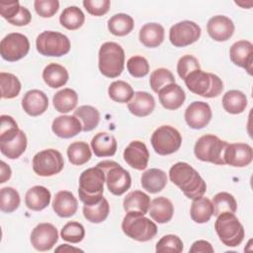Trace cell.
I'll use <instances>...</instances> for the list:
<instances>
[{"label":"cell","mask_w":253,"mask_h":253,"mask_svg":"<svg viewBox=\"0 0 253 253\" xmlns=\"http://www.w3.org/2000/svg\"><path fill=\"white\" fill-rule=\"evenodd\" d=\"M19 1H10V2H0V14L1 16L9 21L14 18L20 11Z\"/></svg>","instance_id":"obj_53"},{"label":"cell","mask_w":253,"mask_h":253,"mask_svg":"<svg viewBox=\"0 0 253 253\" xmlns=\"http://www.w3.org/2000/svg\"><path fill=\"white\" fill-rule=\"evenodd\" d=\"M123 206L126 212L134 211L145 214L149 210L150 198L141 191H132L125 197Z\"/></svg>","instance_id":"obj_31"},{"label":"cell","mask_w":253,"mask_h":253,"mask_svg":"<svg viewBox=\"0 0 253 253\" xmlns=\"http://www.w3.org/2000/svg\"><path fill=\"white\" fill-rule=\"evenodd\" d=\"M110 205L103 197L100 202L94 205H84L83 214L84 217L92 223H100L104 221L109 214Z\"/></svg>","instance_id":"obj_38"},{"label":"cell","mask_w":253,"mask_h":253,"mask_svg":"<svg viewBox=\"0 0 253 253\" xmlns=\"http://www.w3.org/2000/svg\"><path fill=\"white\" fill-rule=\"evenodd\" d=\"M69 78L68 71L65 67L57 63H49L42 71V79L50 88H59L64 86Z\"/></svg>","instance_id":"obj_30"},{"label":"cell","mask_w":253,"mask_h":253,"mask_svg":"<svg viewBox=\"0 0 253 253\" xmlns=\"http://www.w3.org/2000/svg\"><path fill=\"white\" fill-rule=\"evenodd\" d=\"M96 166L100 167L105 174V182L108 190L116 196H121L126 193L130 185L131 178L126 169H124L119 163L111 160H105L99 162Z\"/></svg>","instance_id":"obj_8"},{"label":"cell","mask_w":253,"mask_h":253,"mask_svg":"<svg viewBox=\"0 0 253 253\" xmlns=\"http://www.w3.org/2000/svg\"><path fill=\"white\" fill-rule=\"evenodd\" d=\"M82 125V130L83 131H90L94 129L99 122H100V113L99 111L88 105L80 106L74 111V115Z\"/></svg>","instance_id":"obj_37"},{"label":"cell","mask_w":253,"mask_h":253,"mask_svg":"<svg viewBox=\"0 0 253 253\" xmlns=\"http://www.w3.org/2000/svg\"><path fill=\"white\" fill-rule=\"evenodd\" d=\"M61 238L67 242L79 243L85 236L84 226L77 221L67 222L60 231Z\"/></svg>","instance_id":"obj_46"},{"label":"cell","mask_w":253,"mask_h":253,"mask_svg":"<svg viewBox=\"0 0 253 253\" xmlns=\"http://www.w3.org/2000/svg\"><path fill=\"white\" fill-rule=\"evenodd\" d=\"M149 83L151 89L155 93H158L165 86L175 83V77L169 69L157 68L154 71H152Z\"/></svg>","instance_id":"obj_45"},{"label":"cell","mask_w":253,"mask_h":253,"mask_svg":"<svg viewBox=\"0 0 253 253\" xmlns=\"http://www.w3.org/2000/svg\"><path fill=\"white\" fill-rule=\"evenodd\" d=\"M20 195L12 187L2 188L0 191V209L3 212H13L20 206Z\"/></svg>","instance_id":"obj_44"},{"label":"cell","mask_w":253,"mask_h":253,"mask_svg":"<svg viewBox=\"0 0 253 253\" xmlns=\"http://www.w3.org/2000/svg\"><path fill=\"white\" fill-rule=\"evenodd\" d=\"M163 40L164 28L158 23H147L139 31V41L146 47H157Z\"/></svg>","instance_id":"obj_29"},{"label":"cell","mask_w":253,"mask_h":253,"mask_svg":"<svg viewBox=\"0 0 253 253\" xmlns=\"http://www.w3.org/2000/svg\"><path fill=\"white\" fill-rule=\"evenodd\" d=\"M0 119H1L0 143L11 141L17 136L18 132L20 131L18 124L12 117L7 115H2Z\"/></svg>","instance_id":"obj_48"},{"label":"cell","mask_w":253,"mask_h":253,"mask_svg":"<svg viewBox=\"0 0 253 253\" xmlns=\"http://www.w3.org/2000/svg\"><path fill=\"white\" fill-rule=\"evenodd\" d=\"M184 81L192 93L206 98L216 97L223 90L222 81L217 75L201 69L191 72Z\"/></svg>","instance_id":"obj_4"},{"label":"cell","mask_w":253,"mask_h":253,"mask_svg":"<svg viewBox=\"0 0 253 253\" xmlns=\"http://www.w3.org/2000/svg\"><path fill=\"white\" fill-rule=\"evenodd\" d=\"M124 159L131 168L144 170L147 167L149 152L142 141L133 140L126 147L124 151Z\"/></svg>","instance_id":"obj_19"},{"label":"cell","mask_w":253,"mask_h":253,"mask_svg":"<svg viewBox=\"0 0 253 253\" xmlns=\"http://www.w3.org/2000/svg\"><path fill=\"white\" fill-rule=\"evenodd\" d=\"M149 214L158 223H166L171 220L174 213L172 202L165 197H158L150 202Z\"/></svg>","instance_id":"obj_25"},{"label":"cell","mask_w":253,"mask_h":253,"mask_svg":"<svg viewBox=\"0 0 253 253\" xmlns=\"http://www.w3.org/2000/svg\"><path fill=\"white\" fill-rule=\"evenodd\" d=\"M126 68L131 76L140 78L148 73L149 64L145 57L141 55H134L127 60Z\"/></svg>","instance_id":"obj_49"},{"label":"cell","mask_w":253,"mask_h":253,"mask_svg":"<svg viewBox=\"0 0 253 253\" xmlns=\"http://www.w3.org/2000/svg\"><path fill=\"white\" fill-rule=\"evenodd\" d=\"M111 2L109 0H84L83 6L93 16H103L108 13Z\"/></svg>","instance_id":"obj_52"},{"label":"cell","mask_w":253,"mask_h":253,"mask_svg":"<svg viewBox=\"0 0 253 253\" xmlns=\"http://www.w3.org/2000/svg\"><path fill=\"white\" fill-rule=\"evenodd\" d=\"M214 229L220 241L228 246H238L244 238V228L233 212H222L217 215Z\"/></svg>","instance_id":"obj_6"},{"label":"cell","mask_w":253,"mask_h":253,"mask_svg":"<svg viewBox=\"0 0 253 253\" xmlns=\"http://www.w3.org/2000/svg\"><path fill=\"white\" fill-rule=\"evenodd\" d=\"M27 148V136L23 130L20 129L17 136L11 141L1 142L0 150L3 155L10 159L19 158Z\"/></svg>","instance_id":"obj_36"},{"label":"cell","mask_w":253,"mask_h":253,"mask_svg":"<svg viewBox=\"0 0 253 253\" xmlns=\"http://www.w3.org/2000/svg\"><path fill=\"white\" fill-rule=\"evenodd\" d=\"M211 110L208 103L195 101L185 111V121L194 129H200L209 125L211 120Z\"/></svg>","instance_id":"obj_15"},{"label":"cell","mask_w":253,"mask_h":253,"mask_svg":"<svg viewBox=\"0 0 253 253\" xmlns=\"http://www.w3.org/2000/svg\"><path fill=\"white\" fill-rule=\"evenodd\" d=\"M30 42L28 38L20 33L8 34L0 42V53L7 61H17L28 54Z\"/></svg>","instance_id":"obj_12"},{"label":"cell","mask_w":253,"mask_h":253,"mask_svg":"<svg viewBox=\"0 0 253 253\" xmlns=\"http://www.w3.org/2000/svg\"><path fill=\"white\" fill-rule=\"evenodd\" d=\"M51 129L58 137L70 138L77 135L82 130V125L75 116L65 115L59 116L53 120Z\"/></svg>","instance_id":"obj_21"},{"label":"cell","mask_w":253,"mask_h":253,"mask_svg":"<svg viewBox=\"0 0 253 253\" xmlns=\"http://www.w3.org/2000/svg\"><path fill=\"white\" fill-rule=\"evenodd\" d=\"M32 20V15L30 13V11L26 8L21 6L19 13L12 19H10L8 21V23L14 25V26H26L28 25Z\"/></svg>","instance_id":"obj_54"},{"label":"cell","mask_w":253,"mask_h":253,"mask_svg":"<svg viewBox=\"0 0 253 253\" xmlns=\"http://www.w3.org/2000/svg\"><path fill=\"white\" fill-rule=\"evenodd\" d=\"M1 175H0V183H5L11 177V168L4 161H1Z\"/></svg>","instance_id":"obj_56"},{"label":"cell","mask_w":253,"mask_h":253,"mask_svg":"<svg viewBox=\"0 0 253 253\" xmlns=\"http://www.w3.org/2000/svg\"><path fill=\"white\" fill-rule=\"evenodd\" d=\"M34 7L38 15L42 18L52 17L59 9V2L57 0H36Z\"/></svg>","instance_id":"obj_51"},{"label":"cell","mask_w":253,"mask_h":253,"mask_svg":"<svg viewBox=\"0 0 253 253\" xmlns=\"http://www.w3.org/2000/svg\"><path fill=\"white\" fill-rule=\"evenodd\" d=\"M153 149L159 155H169L176 152L182 143L180 132L171 126H161L151 135Z\"/></svg>","instance_id":"obj_10"},{"label":"cell","mask_w":253,"mask_h":253,"mask_svg":"<svg viewBox=\"0 0 253 253\" xmlns=\"http://www.w3.org/2000/svg\"><path fill=\"white\" fill-rule=\"evenodd\" d=\"M252 158L253 150L247 143H227L223 153L224 163L233 167H245L251 163Z\"/></svg>","instance_id":"obj_16"},{"label":"cell","mask_w":253,"mask_h":253,"mask_svg":"<svg viewBox=\"0 0 253 253\" xmlns=\"http://www.w3.org/2000/svg\"><path fill=\"white\" fill-rule=\"evenodd\" d=\"M117 139L108 132H98L91 141L93 152L98 157L113 156L117 151Z\"/></svg>","instance_id":"obj_27"},{"label":"cell","mask_w":253,"mask_h":253,"mask_svg":"<svg viewBox=\"0 0 253 253\" xmlns=\"http://www.w3.org/2000/svg\"><path fill=\"white\" fill-rule=\"evenodd\" d=\"M31 243L38 251L50 250L58 240V232L51 223L42 222L38 224L31 233Z\"/></svg>","instance_id":"obj_14"},{"label":"cell","mask_w":253,"mask_h":253,"mask_svg":"<svg viewBox=\"0 0 253 253\" xmlns=\"http://www.w3.org/2000/svg\"><path fill=\"white\" fill-rule=\"evenodd\" d=\"M99 70L109 78H116L122 74L125 67V51L114 42L103 43L99 49Z\"/></svg>","instance_id":"obj_3"},{"label":"cell","mask_w":253,"mask_h":253,"mask_svg":"<svg viewBox=\"0 0 253 253\" xmlns=\"http://www.w3.org/2000/svg\"><path fill=\"white\" fill-rule=\"evenodd\" d=\"M213 215L217 216L222 212H235L237 209V203L234 197L226 192L217 193L212 199Z\"/></svg>","instance_id":"obj_41"},{"label":"cell","mask_w":253,"mask_h":253,"mask_svg":"<svg viewBox=\"0 0 253 253\" xmlns=\"http://www.w3.org/2000/svg\"><path fill=\"white\" fill-rule=\"evenodd\" d=\"M108 93L110 98L118 103H128L134 94L132 87L123 80H118L111 83Z\"/></svg>","instance_id":"obj_43"},{"label":"cell","mask_w":253,"mask_h":253,"mask_svg":"<svg viewBox=\"0 0 253 253\" xmlns=\"http://www.w3.org/2000/svg\"><path fill=\"white\" fill-rule=\"evenodd\" d=\"M128 111L136 117H146L150 115L155 108V100L147 92L137 91L127 104Z\"/></svg>","instance_id":"obj_24"},{"label":"cell","mask_w":253,"mask_h":253,"mask_svg":"<svg viewBox=\"0 0 253 253\" xmlns=\"http://www.w3.org/2000/svg\"><path fill=\"white\" fill-rule=\"evenodd\" d=\"M124 233L131 239L144 242L152 239L157 233L156 224L144 214L134 211L126 212L122 222Z\"/></svg>","instance_id":"obj_5"},{"label":"cell","mask_w":253,"mask_h":253,"mask_svg":"<svg viewBox=\"0 0 253 253\" xmlns=\"http://www.w3.org/2000/svg\"><path fill=\"white\" fill-rule=\"evenodd\" d=\"M160 104L167 110H177L185 102L186 94L181 86L176 83L169 84L158 93Z\"/></svg>","instance_id":"obj_22"},{"label":"cell","mask_w":253,"mask_h":253,"mask_svg":"<svg viewBox=\"0 0 253 253\" xmlns=\"http://www.w3.org/2000/svg\"><path fill=\"white\" fill-rule=\"evenodd\" d=\"M67 156L71 164L80 166L90 160L92 152L87 142L74 141L67 148Z\"/></svg>","instance_id":"obj_40"},{"label":"cell","mask_w":253,"mask_h":253,"mask_svg":"<svg viewBox=\"0 0 253 253\" xmlns=\"http://www.w3.org/2000/svg\"><path fill=\"white\" fill-rule=\"evenodd\" d=\"M140 183L144 190L151 194H155L162 191L166 186L167 175L161 169L151 168L141 175Z\"/></svg>","instance_id":"obj_28"},{"label":"cell","mask_w":253,"mask_h":253,"mask_svg":"<svg viewBox=\"0 0 253 253\" xmlns=\"http://www.w3.org/2000/svg\"><path fill=\"white\" fill-rule=\"evenodd\" d=\"M38 51L44 56L59 57L69 52V39L58 32L44 31L40 34L36 41Z\"/></svg>","instance_id":"obj_9"},{"label":"cell","mask_w":253,"mask_h":253,"mask_svg":"<svg viewBox=\"0 0 253 253\" xmlns=\"http://www.w3.org/2000/svg\"><path fill=\"white\" fill-rule=\"evenodd\" d=\"M246 106V95L239 90H229L222 97V107L229 114H241Z\"/></svg>","instance_id":"obj_34"},{"label":"cell","mask_w":253,"mask_h":253,"mask_svg":"<svg viewBox=\"0 0 253 253\" xmlns=\"http://www.w3.org/2000/svg\"><path fill=\"white\" fill-rule=\"evenodd\" d=\"M50 192L43 186H34L30 188L25 196V204L29 210L42 211L50 203Z\"/></svg>","instance_id":"obj_26"},{"label":"cell","mask_w":253,"mask_h":253,"mask_svg":"<svg viewBox=\"0 0 253 253\" xmlns=\"http://www.w3.org/2000/svg\"><path fill=\"white\" fill-rule=\"evenodd\" d=\"M84 21L85 16L82 10L76 6L65 8L59 16V23L61 26L70 31L79 29L84 24Z\"/></svg>","instance_id":"obj_39"},{"label":"cell","mask_w":253,"mask_h":253,"mask_svg":"<svg viewBox=\"0 0 253 253\" xmlns=\"http://www.w3.org/2000/svg\"><path fill=\"white\" fill-rule=\"evenodd\" d=\"M227 142L216 135L205 134L201 136L194 147L196 157L204 162H211L216 165H224L223 153Z\"/></svg>","instance_id":"obj_7"},{"label":"cell","mask_w":253,"mask_h":253,"mask_svg":"<svg viewBox=\"0 0 253 253\" xmlns=\"http://www.w3.org/2000/svg\"><path fill=\"white\" fill-rule=\"evenodd\" d=\"M201 69L198 59L190 54L182 56L177 63V72L178 75L184 80L191 72Z\"/></svg>","instance_id":"obj_50"},{"label":"cell","mask_w":253,"mask_h":253,"mask_svg":"<svg viewBox=\"0 0 253 253\" xmlns=\"http://www.w3.org/2000/svg\"><path fill=\"white\" fill-rule=\"evenodd\" d=\"M105 183L104 171L98 167L84 170L79 177V199L84 205H94L103 198Z\"/></svg>","instance_id":"obj_2"},{"label":"cell","mask_w":253,"mask_h":253,"mask_svg":"<svg viewBox=\"0 0 253 253\" xmlns=\"http://www.w3.org/2000/svg\"><path fill=\"white\" fill-rule=\"evenodd\" d=\"M209 36L216 42L229 40L234 33V24L226 16L216 15L211 18L207 24Z\"/></svg>","instance_id":"obj_18"},{"label":"cell","mask_w":253,"mask_h":253,"mask_svg":"<svg viewBox=\"0 0 253 253\" xmlns=\"http://www.w3.org/2000/svg\"><path fill=\"white\" fill-rule=\"evenodd\" d=\"M201 28L192 21H182L173 25L169 32V40L174 46L183 47L197 42L201 37Z\"/></svg>","instance_id":"obj_13"},{"label":"cell","mask_w":253,"mask_h":253,"mask_svg":"<svg viewBox=\"0 0 253 253\" xmlns=\"http://www.w3.org/2000/svg\"><path fill=\"white\" fill-rule=\"evenodd\" d=\"M1 97L3 99H12L19 95L21 91V82L17 76L12 73H0Z\"/></svg>","instance_id":"obj_42"},{"label":"cell","mask_w":253,"mask_h":253,"mask_svg":"<svg viewBox=\"0 0 253 253\" xmlns=\"http://www.w3.org/2000/svg\"><path fill=\"white\" fill-rule=\"evenodd\" d=\"M55 251H56V252H59V251H63V252H72V251H76V252H78V251H83V250H81V249H79V248H75V247L69 246L68 244H61L59 247H57V248L55 249Z\"/></svg>","instance_id":"obj_57"},{"label":"cell","mask_w":253,"mask_h":253,"mask_svg":"<svg viewBox=\"0 0 253 253\" xmlns=\"http://www.w3.org/2000/svg\"><path fill=\"white\" fill-rule=\"evenodd\" d=\"M52 103L57 112L65 114L75 109L78 103V95L73 89L64 88L54 94Z\"/></svg>","instance_id":"obj_33"},{"label":"cell","mask_w":253,"mask_h":253,"mask_svg":"<svg viewBox=\"0 0 253 253\" xmlns=\"http://www.w3.org/2000/svg\"><path fill=\"white\" fill-rule=\"evenodd\" d=\"M156 252L181 253L183 251V242L177 235L167 234L159 239L156 243Z\"/></svg>","instance_id":"obj_47"},{"label":"cell","mask_w":253,"mask_h":253,"mask_svg":"<svg viewBox=\"0 0 253 253\" xmlns=\"http://www.w3.org/2000/svg\"><path fill=\"white\" fill-rule=\"evenodd\" d=\"M52 209L60 217L72 216L78 209V202L69 191H59L52 201Z\"/></svg>","instance_id":"obj_23"},{"label":"cell","mask_w":253,"mask_h":253,"mask_svg":"<svg viewBox=\"0 0 253 253\" xmlns=\"http://www.w3.org/2000/svg\"><path fill=\"white\" fill-rule=\"evenodd\" d=\"M169 178L189 199L202 197L207 185L196 169L186 162H177L169 170Z\"/></svg>","instance_id":"obj_1"},{"label":"cell","mask_w":253,"mask_h":253,"mask_svg":"<svg viewBox=\"0 0 253 253\" xmlns=\"http://www.w3.org/2000/svg\"><path fill=\"white\" fill-rule=\"evenodd\" d=\"M64 166L61 153L53 148H48L38 152L33 158V170L42 177L58 174Z\"/></svg>","instance_id":"obj_11"},{"label":"cell","mask_w":253,"mask_h":253,"mask_svg":"<svg viewBox=\"0 0 253 253\" xmlns=\"http://www.w3.org/2000/svg\"><path fill=\"white\" fill-rule=\"evenodd\" d=\"M190 253H213L214 250L211 244L206 240H198L192 244L190 248Z\"/></svg>","instance_id":"obj_55"},{"label":"cell","mask_w":253,"mask_h":253,"mask_svg":"<svg viewBox=\"0 0 253 253\" xmlns=\"http://www.w3.org/2000/svg\"><path fill=\"white\" fill-rule=\"evenodd\" d=\"M213 213L211 202L205 197H199L193 200L191 205V218L197 223L208 222Z\"/></svg>","instance_id":"obj_32"},{"label":"cell","mask_w":253,"mask_h":253,"mask_svg":"<svg viewBox=\"0 0 253 253\" xmlns=\"http://www.w3.org/2000/svg\"><path fill=\"white\" fill-rule=\"evenodd\" d=\"M48 107V98L41 90L33 89L28 91L22 99V108L32 116L37 117L43 114Z\"/></svg>","instance_id":"obj_20"},{"label":"cell","mask_w":253,"mask_h":253,"mask_svg":"<svg viewBox=\"0 0 253 253\" xmlns=\"http://www.w3.org/2000/svg\"><path fill=\"white\" fill-rule=\"evenodd\" d=\"M230 60L237 66L244 68L250 75L252 74L253 44L245 40L235 42L229 49Z\"/></svg>","instance_id":"obj_17"},{"label":"cell","mask_w":253,"mask_h":253,"mask_svg":"<svg viewBox=\"0 0 253 253\" xmlns=\"http://www.w3.org/2000/svg\"><path fill=\"white\" fill-rule=\"evenodd\" d=\"M133 19L125 13H119L112 16L108 21V29L111 34L124 37L129 34L133 29Z\"/></svg>","instance_id":"obj_35"}]
</instances>
